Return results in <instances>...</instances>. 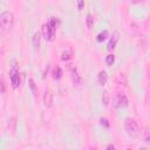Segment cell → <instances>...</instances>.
I'll return each instance as SVG.
<instances>
[{
	"instance_id": "obj_10",
	"label": "cell",
	"mask_w": 150,
	"mask_h": 150,
	"mask_svg": "<svg viewBox=\"0 0 150 150\" xmlns=\"http://www.w3.org/2000/svg\"><path fill=\"white\" fill-rule=\"evenodd\" d=\"M40 40H41V34L39 32H35L33 34V38H32V43H33V47L35 49H38L40 47Z\"/></svg>"
},
{
	"instance_id": "obj_7",
	"label": "cell",
	"mask_w": 150,
	"mask_h": 150,
	"mask_svg": "<svg viewBox=\"0 0 150 150\" xmlns=\"http://www.w3.org/2000/svg\"><path fill=\"white\" fill-rule=\"evenodd\" d=\"M118 39H120L118 33H117V32H114V33H112V36H111V39H110V41L108 42L107 49H108V50H114V49H115V46H116V43H117V41H118Z\"/></svg>"
},
{
	"instance_id": "obj_13",
	"label": "cell",
	"mask_w": 150,
	"mask_h": 150,
	"mask_svg": "<svg viewBox=\"0 0 150 150\" xmlns=\"http://www.w3.org/2000/svg\"><path fill=\"white\" fill-rule=\"evenodd\" d=\"M86 23H87V28H88V29H90V28L93 27V25H94V18H93V15H91L90 13H88V14H87Z\"/></svg>"
},
{
	"instance_id": "obj_8",
	"label": "cell",
	"mask_w": 150,
	"mask_h": 150,
	"mask_svg": "<svg viewBox=\"0 0 150 150\" xmlns=\"http://www.w3.org/2000/svg\"><path fill=\"white\" fill-rule=\"evenodd\" d=\"M43 104L47 108L52 107V104H53V94H52L50 90H46L45 91V95H43Z\"/></svg>"
},
{
	"instance_id": "obj_20",
	"label": "cell",
	"mask_w": 150,
	"mask_h": 150,
	"mask_svg": "<svg viewBox=\"0 0 150 150\" xmlns=\"http://www.w3.org/2000/svg\"><path fill=\"white\" fill-rule=\"evenodd\" d=\"M100 122H101L102 125H104V127H107V128L109 127V122H108V120H105V118H101Z\"/></svg>"
},
{
	"instance_id": "obj_1",
	"label": "cell",
	"mask_w": 150,
	"mask_h": 150,
	"mask_svg": "<svg viewBox=\"0 0 150 150\" xmlns=\"http://www.w3.org/2000/svg\"><path fill=\"white\" fill-rule=\"evenodd\" d=\"M13 22H14L13 13L9 11L2 12L0 14V34L6 35L13 27Z\"/></svg>"
},
{
	"instance_id": "obj_15",
	"label": "cell",
	"mask_w": 150,
	"mask_h": 150,
	"mask_svg": "<svg viewBox=\"0 0 150 150\" xmlns=\"http://www.w3.org/2000/svg\"><path fill=\"white\" fill-rule=\"evenodd\" d=\"M102 103H103V105H105V107L109 104V93H108L107 90H104L103 94H102Z\"/></svg>"
},
{
	"instance_id": "obj_3",
	"label": "cell",
	"mask_w": 150,
	"mask_h": 150,
	"mask_svg": "<svg viewBox=\"0 0 150 150\" xmlns=\"http://www.w3.org/2000/svg\"><path fill=\"white\" fill-rule=\"evenodd\" d=\"M112 105L115 108H125L128 105V97L123 93H118L114 100H112Z\"/></svg>"
},
{
	"instance_id": "obj_23",
	"label": "cell",
	"mask_w": 150,
	"mask_h": 150,
	"mask_svg": "<svg viewBox=\"0 0 150 150\" xmlns=\"http://www.w3.org/2000/svg\"><path fill=\"white\" fill-rule=\"evenodd\" d=\"M130 1H131L132 4H138V2H141L142 0H130Z\"/></svg>"
},
{
	"instance_id": "obj_9",
	"label": "cell",
	"mask_w": 150,
	"mask_h": 150,
	"mask_svg": "<svg viewBox=\"0 0 150 150\" xmlns=\"http://www.w3.org/2000/svg\"><path fill=\"white\" fill-rule=\"evenodd\" d=\"M107 80H108V74H107V71L101 70V71L98 73V75H97V83H98V86H104V84L107 83Z\"/></svg>"
},
{
	"instance_id": "obj_5",
	"label": "cell",
	"mask_w": 150,
	"mask_h": 150,
	"mask_svg": "<svg viewBox=\"0 0 150 150\" xmlns=\"http://www.w3.org/2000/svg\"><path fill=\"white\" fill-rule=\"evenodd\" d=\"M71 81H73L74 86L77 87V88H81V86H82V83H83V80H82V77L80 76V74H79L76 67H73V68H71Z\"/></svg>"
},
{
	"instance_id": "obj_11",
	"label": "cell",
	"mask_w": 150,
	"mask_h": 150,
	"mask_svg": "<svg viewBox=\"0 0 150 150\" xmlns=\"http://www.w3.org/2000/svg\"><path fill=\"white\" fill-rule=\"evenodd\" d=\"M62 75H63V71H62V69H61L59 66H56V67L53 68V70H52V76H53L54 80H60V79L62 77Z\"/></svg>"
},
{
	"instance_id": "obj_4",
	"label": "cell",
	"mask_w": 150,
	"mask_h": 150,
	"mask_svg": "<svg viewBox=\"0 0 150 150\" xmlns=\"http://www.w3.org/2000/svg\"><path fill=\"white\" fill-rule=\"evenodd\" d=\"M9 79H11V84H12L13 89H16L19 87L20 79H19V70L16 69L15 66H12V69L9 71Z\"/></svg>"
},
{
	"instance_id": "obj_18",
	"label": "cell",
	"mask_w": 150,
	"mask_h": 150,
	"mask_svg": "<svg viewBox=\"0 0 150 150\" xmlns=\"http://www.w3.org/2000/svg\"><path fill=\"white\" fill-rule=\"evenodd\" d=\"M28 83H29V87H30L32 91L34 93V91H35V83H34V80H33V79H29V80H28Z\"/></svg>"
},
{
	"instance_id": "obj_16",
	"label": "cell",
	"mask_w": 150,
	"mask_h": 150,
	"mask_svg": "<svg viewBox=\"0 0 150 150\" xmlns=\"http://www.w3.org/2000/svg\"><path fill=\"white\" fill-rule=\"evenodd\" d=\"M71 59V52L70 50H66L62 53V56H61V60L62 61H68Z\"/></svg>"
},
{
	"instance_id": "obj_14",
	"label": "cell",
	"mask_w": 150,
	"mask_h": 150,
	"mask_svg": "<svg viewBox=\"0 0 150 150\" xmlns=\"http://www.w3.org/2000/svg\"><path fill=\"white\" fill-rule=\"evenodd\" d=\"M42 34H43L45 40H49V26H48V22L42 26Z\"/></svg>"
},
{
	"instance_id": "obj_19",
	"label": "cell",
	"mask_w": 150,
	"mask_h": 150,
	"mask_svg": "<svg viewBox=\"0 0 150 150\" xmlns=\"http://www.w3.org/2000/svg\"><path fill=\"white\" fill-rule=\"evenodd\" d=\"M83 6H84V0H77V8H79V11H81L83 8Z\"/></svg>"
},
{
	"instance_id": "obj_17",
	"label": "cell",
	"mask_w": 150,
	"mask_h": 150,
	"mask_svg": "<svg viewBox=\"0 0 150 150\" xmlns=\"http://www.w3.org/2000/svg\"><path fill=\"white\" fill-rule=\"evenodd\" d=\"M105 62H107L108 66H112V63L115 62V56H114V54H109V55H107V57H105Z\"/></svg>"
},
{
	"instance_id": "obj_6",
	"label": "cell",
	"mask_w": 150,
	"mask_h": 150,
	"mask_svg": "<svg viewBox=\"0 0 150 150\" xmlns=\"http://www.w3.org/2000/svg\"><path fill=\"white\" fill-rule=\"evenodd\" d=\"M49 26V41H52L55 36V30H56V18H52L48 22Z\"/></svg>"
},
{
	"instance_id": "obj_22",
	"label": "cell",
	"mask_w": 150,
	"mask_h": 150,
	"mask_svg": "<svg viewBox=\"0 0 150 150\" xmlns=\"http://www.w3.org/2000/svg\"><path fill=\"white\" fill-rule=\"evenodd\" d=\"M110 149H115V145L114 144H109V145H107V150H110Z\"/></svg>"
},
{
	"instance_id": "obj_12",
	"label": "cell",
	"mask_w": 150,
	"mask_h": 150,
	"mask_svg": "<svg viewBox=\"0 0 150 150\" xmlns=\"http://www.w3.org/2000/svg\"><path fill=\"white\" fill-rule=\"evenodd\" d=\"M108 36H109V33H108L107 29H104V30H102V32H100V33L97 34L96 40H97V42H103Z\"/></svg>"
},
{
	"instance_id": "obj_21",
	"label": "cell",
	"mask_w": 150,
	"mask_h": 150,
	"mask_svg": "<svg viewBox=\"0 0 150 150\" xmlns=\"http://www.w3.org/2000/svg\"><path fill=\"white\" fill-rule=\"evenodd\" d=\"M9 122H12V124H13V125H15V118H14V117H12ZM9 124H11V123H9ZM14 131H15V127H13V128H12V132H13V134H14Z\"/></svg>"
},
{
	"instance_id": "obj_2",
	"label": "cell",
	"mask_w": 150,
	"mask_h": 150,
	"mask_svg": "<svg viewBox=\"0 0 150 150\" xmlns=\"http://www.w3.org/2000/svg\"><path fill=\"white\" fill-rule=\"evenodd\" d=\"M124 130L127 135L131 138H137L139 135V127L135 118L128 117L124 120Z\"/></svg>"
}]
</instances>
